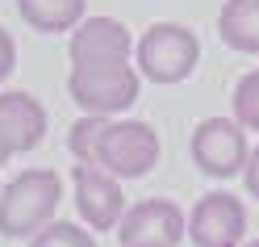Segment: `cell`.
<instances>
[{
  "label": "cell",
  "instance_id": "cell-17",
  "mask_svg": "<svg viewBox=\"0 0 259 247\" xmlns=\"http://www.w3.org/2000/svg\"><path fill=\"white\" fill-rule=\"evenodd\" d=\"M242 180H247V193L259 201V147L251 151V159H247V168H242Z\"/></svg>",
  "mask_w": 259,
  "mask_h": 247
},
{
  "label": "cell",
  "instance_id": "cell-4",
  "mask_svg": "<svg viewBox=\"0 0 259 247\" xmlns=\"http://www.w3.org/2000/svg\"><path fill=\"white\" fill-rule=\"evenodd\" d=\"M192 163L205 172V176H218V180H230L247 168L251 159V147H247V126L238 118H205L197 130H192Z\"/></svg>",
  "mask_w": 259,
  "mask_h": 247
},
{
  "label": "cell",
  "instance_id": "cell-11",
  "mask_svg": "<svg viewBox=\"0 0 259 247\" xmlns=\"http://www.w3.org/2000/svg\"><path fill=\"white\" fill-rule=\"evenodd\" d=\"M218 34L238 55H259V0H226L218 13Z\"/></svg>",
  "mask_w": 259,
  "mask_h": 247
},
{
  "label": "cell",
  "instance_id": "cell-20",
  "mask_svg": "<svg viewBox=\"0 0 259 247\" xmlns=\"http://www.w3.org/2000/svg\"><path fill=\"white\" fill-rule=\"evenodd\" d=\"M0 189H5V185H0Z\"/></svg>",
  "mask_w": 259,
  "mask_h": 247
},
{
  "label": "cell",
  "instance_id": "cell-15",
  "mask_svg": "<svg viewBox=\"0 0 259 247\" xmlns=\"http://www.w3.org/2000/svg\"><path fill=\"white\" fill-rule=\"evenodd\" d=\"M234 118L247 130H259V67L234 84Z\"/></svg>",
  "mask_w": 259,
  "mask_h": 247
},
{
  "label": "cell",
  "instance_id": "cell-7",
  "mask_svg": "<svg viewBox=\"0 0 259 247\" xmlns=\"http://www.w3.org/2000/svg\"><path fill=\"white\" fill-rule=\"evenodd\" d=\"M71 185H75V209L88 222V230H117L121 214L130 209L117 176L101 163H75Z\"/></svg>",
  "mask_w": 259,
  "mask_h": 247
},
{
  "label": "cell",
  "instance_id": "cell-2",
  "mask_svg": "<svg viewBox=\"0 0 259 247\" xmlns=\"http://www.w3.org/2000/svg\"><path fill=\"white\" fill-rule=\"evenodd\" d=\"M134 55H138V67H142V76L151 84H180V80H188L197 72L201 42H197V34L188 25L159 21L138 38Z\"/></svg>",
  "mask_w": 259,
  "mask_h": 247
},
{
  "label": "cell",
  "instance_id": "cell-14",
  "mask_svg": "<svg viewBox=\"0 0 259 247\" xmlns=\"http://www.w3.org/2000/svg\"><path fill=\"white\" fill-rule=\"evenodd\" d=\"M29 247H96V239H92V230L75 226V222H46L29 239Z\"/></svg>",
  "mask_w": 259,
  "mask_h": 247
},
{
  "label": "cell",
  "instance_id": "cell-5",
  "mask_svg": "<svg viewBox=\"0 0 259 247\" xmlns=\"http://www.w3.org/2000/svg\"><path fill=\"white\" fill-rule=\"evenodd\" d=\"M117 239L121 247H180L188 239V218L167 197H147L121 214Z\"/></svg>",
  "mask_w": 259,
  "mask_h": 247
},
{
  "label": "cell",
  "instance_id": "cell-19",
  "mask_svg": "<svg viewBox=\"0 0 259 247\" xmlns=\"http://www.w3.org/2000/svg\"><path fill=\"white\" fill-rule=\"evenodd\" d=\"M242 247H259V239H255V243H242Z\"/></svg>",
  "mask_w": 259,
  "mask_h": 247
},
{
  "label": "cell",
  "instance_id": "cell-3",
  "mask_svg": "<svg viewBox=\"0 0 259 247\" xmlns=\"http://www.w3.org/2000/svg\"><path fill=\"white\" fill-rule=\"evenodd\" d=\"M142 80L130 63H101V67H71L67 76V92L84 113H125L138 101Z\"/></svg>",
  "mask_w": 259,
  "mask_h": 247
},
{
  "label": "cell",
  "instance_id": "cell-8",
  "mask_svg": "<svg viewBox=\"0 0 259 247\" xmlns=\"http://www.w3.org/2000/svg\"><path fill=\"white\" fill-rule=\"evenodd\" d=\"M192 247H242L247 243V205L234 193H205L188 214Z\"/></svg>",
  "mask_w": 259,
  "mask_h": 247
},
{
  "label": "cell",
  "instance_id": "cell-18",
  "mask_svg": "<svg viewBox=\"0 0 259 247\" xmlns=\"http://www.w3.org/2000/svg\"><path fill=\"white\" fill-rule=\"evenodd\" d=\"M9 159H13V155H9V147H5V143H0V168H5V163H9Z\"/></svg>",
  "mask_w": 259,
  "mask_h": 247
},
{
  "label": "cell",
  "instance_id": "cell-13",
  "mask_svg": "<svg viewBox=\"0 0 259 247\" xmlns=\"http://www.w3.org/2000/svg\"><path fill=\"white\" fill-rule=\"evenodd\" d=\"M109 122H113V118H105V113H84V118L71 126L67 147H71V155H75L79 163H96V155H101V138H105Z\"/></svg>",
  "mask_w": 259,
  "mask_h": 247
},
{
  "label": "cell",
  "instance_id": "cell-1",
  "mask_svg": "<svg viewBox=\"0 0 259 247\" xmlns=\"http://www.w3.org/2000/svg\"><path fill=\"white\" fill-rule=\"evenodd\" d=\"M63 201V180L55 168H25L0 189V235L5 239H34L55 218Z\"/></svg>",
  "mask_w": 259,
  "mask_h": 247
},
{
  "label": "cell",
  "instance_id": "cell-6",
  "mask_svg": "<svg viewBox=\"0 0 259 247\" xmlns=\"http://www.w3.org/2000/svg\"><path fill=\"white\" fill-rule=\"evenodd\" d=\"M96 163L109 168L117 180H138L159 163V134L147 122H109Z\"/></svg>",
  "mask_w": 259,
  "mask_h": 247
},
{
  "label": "cell",
  "instance_id": "cell-12",
  "mask_svg": "<svg viewBox=\"0 0 259 247\" xmlns=\"http://www.w3.org/2000/svg\"><path fill=\"white\" fill-rule=\"evenodd\" d=\"M88 0H17V13L38 34H67L84 21Z\"/></svg>",
  "mask_w": 259,
  "mask_h": 247
},
{
  "label": "cell",
  "instance_id": "cell-10",
  "mask_svg": "<svg viewBox=\"0 0 259 247\" xmlns=\"http://www.w3.org/2000/svg\"><path fill=\"white\" fill-rule=\"evenodd\" d=\"M46 138V109L34 92H0V143L9 155H25Z\"/></svg>",
  "mask_w": 259,
  "mask_h": 247
},
{
  "label": "cell",
  "instance_id": "cell-9",
  "mask_svg": "<svg viewBox=\"0 0 259 247\" xmlns=\"http://www.w3.org/2000/svg\"><path fill=\"white\" fill-rule=\"evenodd\" d=\"M134 38L117 17H84L71 29L67 55L71 67H101V63H130Z\"/></svg>",
  "mask_w": 259,
  "mask_h": 247
},
{
  "label": "cell",
  "instance_id": "cell-16",
  "mask_svg": "<svg viewBox=\"0 0 259 247\" xmlns=\"http://www.w3.org/2000/svg\"><path fill=\"white\" fill-rule=\"evenodd\" d=\"M13 67H17V42H13L9 29H0V84L9 80Z\"/></svg>",
  "mask_w": 259,
  "mask_h": 247
}]
</instances>
